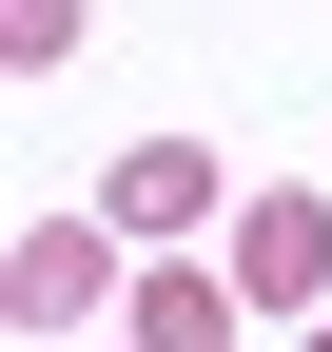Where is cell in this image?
Instances as JSON below:
<instances>
[{
    "label": "cell",
    "instance_id": "obj_3",
    "mask_svg": "<svg viewBox=\"0 0 332 352\" xmlns=\"http://www.w3.org/2000/svg\"><path fill=\"white\" fill-rule=\"evenodd\" d=\"M176 215H215V157L195 138H137L117 157V235H176Z\"/></svg>",
    "mask_w": 332,
    "mask_h": 352
},
{
    "label": "cell",
    "instance_id": "obj_4",
    "mask_svg": "<svg viewBox=\"0 0 332 352\" xmlns=\"http://www.w3.org/2000/svg\"><path fill=\"white\" fill-rule=\"evenodd\" d=\"M235 274H137V352H235Z\"/></svg>",
    "mask_w": 332,
    "mask_h": 352
},
{
    "label": "cell",
    "instance_id": "obj_1",
    "mask_svg": "<svg viewBox=\"0 0 332 352\" xmlns=\"http://www.w3.org/2000/svg\"><path fill=\"white\" fill-rule=\"evenodd\" d=\"M98 294H137V274H117V235H98V215H39V235L0 254V314H20V333H78Z\"/></svg>",
    "mask_w": 332,
    "mask_h": 352
},
{
    "label": "cell",
    "instance_id": "obj_2",
    "mask_svg": "<svg viewBox=\"0 0 332 352\" xmlns=\"http://www.w3.org/2000/svg\"><path fill=\"white\" fill-rule=\"evenodd\" d=\"M235 294H254V314H332V196H254L235 215Z\"/></svg>",
    "mask_w": 332,
    "mask_h": 352
},
{
    "label": "cell",
    "instance_id": "obj_5",
    "mask_svg": "<svg viewBox=\"0 0 332 352\" xmlns=\"http://www.w3.org/2000/svg\"><path fill=\"white\" fill-rule=\"evenodd\" d=\"M59 39H78V0H0V59H20V78L59 59Z\"/></svg>",
    "mask_w": 332,
    "mask_h": 352
},
{
    "label": "cell",
    "instance_id": "obj_6",
    "mask_svg": "<svg viewBox=\"0 0 332 352\" xmlns=\"http://www.w3.org/2000/svg\"><path fill=\"white\" fill-rule=\"evenodd\" d=\"M313 352H332V314H313Z\"/></svg>",
    "mask_w": 332,
    "mask_h": 352
}]
</instances>
